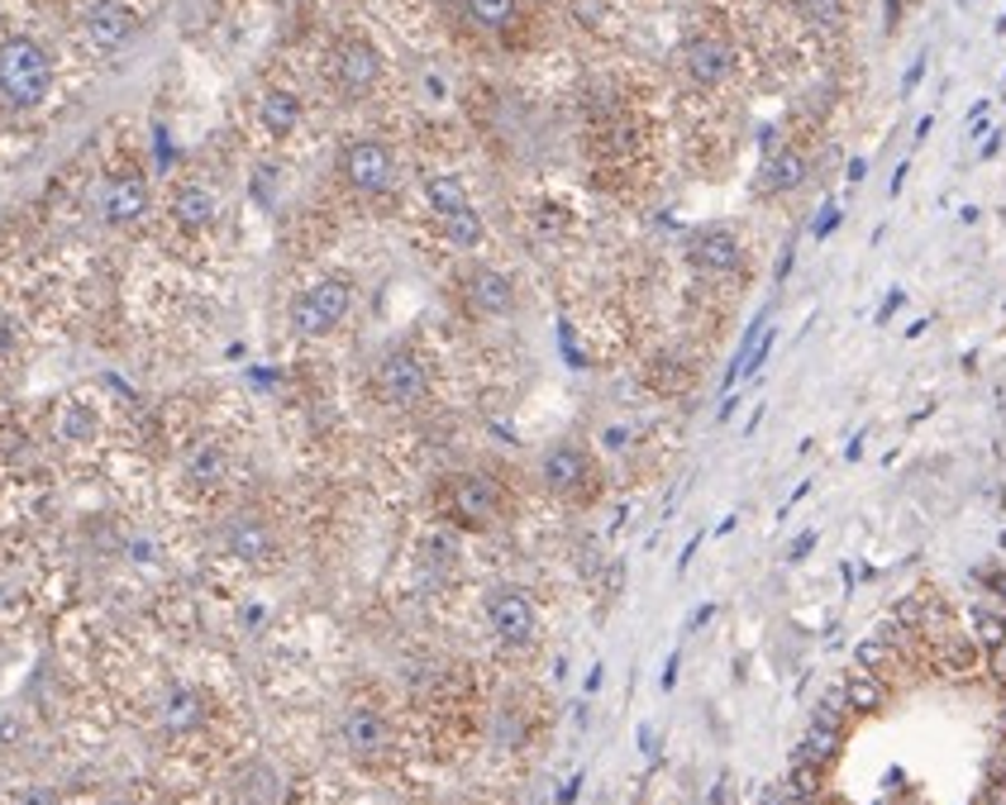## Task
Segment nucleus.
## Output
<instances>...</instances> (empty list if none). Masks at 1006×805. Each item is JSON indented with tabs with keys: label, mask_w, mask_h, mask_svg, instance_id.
I'll return each instance as SVG.
<instances>
[{
	"label": "nucleus",
	"mask_w": 1006,
	"mask_h": 805,
	"mask_svg": "<svg viewBox=\"0 0 1006 805\" xmlns=\"http://www.w3.org/2000/svg\"><path fill=\"white\" fill-rule=\"evenodd\" d=\"M382 67H387L382 48L373 39H363V33H348V39H339L329 53L334 87H339L344 96H367L382 81Z\"/></svg>",
	"instance_id": "423d86ee"
},
{
	"label": "nucleus",
	"mask_w": 1006,
	"mask_h": 805,
	"mask_svg": "<svg viewBox=\"0 0 1006 805\" xmlns=\"http://www.w3.org/2000/svg\"><path fill=\"white\" fill-rule=\"evenodd\" d=\"M797 6H801V14H807V24L826 29V33H840L845 20H849L845 0H797Z\"/></svg>",
	"instance_id": "a878e982"
},
{
	"label": "nucleus",
	"mask_w": 1006,
	"mask_h": 805,
	"mask_svg": "<svg viewBox=\"0 0 1006 805\" xmlns=\"http://www.w3.org/2000/svg\"><path fill=\"white\" fill-rule=\"evenodd\" d=\"M392 744H396V729H392L387 710L363 706V700L344 710V748L354 753L358 763H382L392 753Z\"/></svg>",
	"instance_id": "9d476101"
},
{
	"label": "nucleus",
	"mask_w": 1006,
	"mask_h": 805,
	"mask_svg": "<svg viewBox=\"0 0 1006 805\" xmlns=\"http://www.w3.org/2000/svg\"><path fill=\"white\" fill-rule=\"evenodd\" d=\"M425 200H430V210L440 215V225L444 220H454L458 210H467L473 200H467V187L458 177H448V172H434V177H425Z\"/></svg>",
	"instance_id": "4be33fe9"
},
{
	"label": "nucleus",
	"mask_w": 1006,
	"mask_h": 805,
	"mask_svg": "<svg viewBox=\"0 0 1006 805\" xmlns=\"http://www.w3.org/2000/svg\"><path fill=\"white\" fill-rule=\"evenodd\" d=\"M687 262L697 267L701 277H730L744 267V244L730 225H701L687 244Z\"/></svg>",
	"instance_id": "1a4fd4ad"
},
{
	"label": "nucleus",
	"mask_w": 1006,
	"mask_h": 805,
	"mask_svg": "<svg viewBox=\"0 0 1006 805\" xmlns=\"http://www.w3.org/2000/svg\"><path fill=\"white\" fill-rule=\"evenodd\" d=\"M440 510L458 529H492L506 510V500H501V486L487 473H454L440 486Z\"/></svg>",
	"instance_id": "f03ea898"
},
{
	"label": "nucleus",
	"mask_w": 1006,
	"mask_h": 805,
	"mask_svg": "<svg viewBox=\"0 0 1006 805\" xmlns=\"http://www.w3.org/2000/svg\"><path fill=\"white\" fill-rule=\"evenodd\" d=\"M110 805H134V801H110Z\"/></svg>",
	"instance_id": "c85d7f7f"
},
{
	"label": "nucleus",
	"mask_w": 1006,
	"mask_h": 805,
	"mask_svg": "<svg viewBox=\"0 0 1006 805\" xmlns=\"http://www.w3.org/2000/svg\"><path fill=\"white\" fill-rule=\"evenodd\" d=\"M200 719H206V696H200L196 686H172L162 700V725L172 734H187V729L200 725Z\"/></svg>",
	"instance_id": "aec40b11"
},
{
	"label": "nucleus",
	"mask_w": 1006,
	"mask_h": 805,
	"mask_svg": "<svg viewBox=\"0 0 1006 805\" xmlns=\"http://www.w3.org/2000/svg\"><path fill=\"white\" fill-rule=\"evenodd\" d=\"M134 33H139V20H134V10H125L120 0H96V6L87 10V39H91V48H100V53L125 48Z\"/></svg>",
	"instance_id": "dca6fc26"
},
{
	"label": "nucleus",
	"mask_w": 1006,
	"mask_h": 805,
	"mask_svg": "<svg viewBox=\"0 0 1006 805\" xmlns=\"http://www.w3.org/2000/svg\"><path fill=\"white\" fill-rule=\"evenodd\" d=\"M181 477H187L191 486H220L229 477V448L220 439H196L187 448V458H181Z\"/></svg>",
	"instance_id": "a211bd4d"
},
{
	"label": "nucleus",
	"mask_w": 1006,
	"mask_h": 805,
	"mask_svg": "<svg viewBox=\"0 0 1006 805\" xmlns=\"http://www.w3.org/2000/svg\"><path fill=\"white\" fill-rule=\"evenodd\" d=\"M20 805H58V796L48 792V786H29V792L20 796Z\"/></svg>",
	"instance_id": "bb28decb"
},
{
	"label": "nucleus",
	"mask_w": 1006,
	"mask_h": 805,
	"mask_svg": "<svg viewBox=\"0 0 1006 805\" xmlns=\"http://www.w3.org/2000/svg\"><path fill=\"white\" fill-rule=\"evenodd\" d=\"M487 625L506 648H530L540 639V610L520 586H496L487 596Z\"/></svg>",
	"instance_id": "6e6552de"
},
{
	"label": "nucleus",
	"mask_w": 1006,
	"mask_h": 805,
	"mask_svg": "<svg viewBox=\"0 0 1006 805\" xmlns=\"http://www.w3.org/2000/svg\"><path fill=\"white\" fill-rule=\"evenodd\" d=\"M578 786H582V777H573V782L563 786V805H573V801H578Z\"/></svg>",
	"instance_id": "cd10ccee"
},
{
	"label": "nucleus",
	"mask_w": 1006,
	"mask_h": 805,
	"mask_svg": "<svg viewBox=\"0 0 1006 805\" xmlns=\"http://www.w3.org/2000/svg\"><path fill=\"white\" fill-rule=\"evenodd\" d=\"M300 96L296 91H282V87H273V91H263L258 96V125H263V133L267 139H287V133H296L300 129Z\"/></svg>",
	"instance_id": "6ab92c4d"
},
{
	"label": "nucleus",
	"mask_w": 1006,
	"mask_h": 805,
	"mask_svg": "<svg viewBox=\"0 0 1006 805\" xmlns=\"http://www.w3.org/2000/svg\"><path fill=\"white\" fill-rule=\"evenodd\" d=\"M225 539H229L234 558L248 563V567H263V563L277 558V534H273V525H267L263 515H234Z\"/></svg>",
	"instance_id": "4468645a"
},
{
	"label": "nucleus",
	"mask_w": 1006,
	"mask_h": 805,
	"mask_svg": "<svg viewBox=\"0 0 1006 805\" xmlns=\"http://www.w3.org/2000/svg\"><path fill=\"white\" fill-rule=\"evenodd\" d=\"M463 14L482 33H506L520 14V0H463Z\"/></svg>",
	"instance_id": "5701e85b"
},
{
	"label": "nucleus",
	"mask_w": 1006,
	"mask_h": 805,
	"mask_svg": "<svg viewBox=\"0 0 1006 805\" xmlns=\"http://www.w3.org/2000/svg\"><path fill=\"white\" fill-rule=\"evenodd\" d=\"M768 348H773V325L759 320V325L749 329V339L740 344V354H734V367L726 372V387H734V381H744V377L759 372L763 358H768Z\"/></svg>",
	"instance_id": "412c9836"
},
{
	"label": "nucleus",
	"mask_w": 1006,
	"mask_h": 805,
	"mask_svg": "<svg viewBox=\"0 0 1006 805\" xmlns=\"http://www.w3.org/2000/svg\"><path fill=\"white\" fill-rule=\"evenodd\" d=\"M373 387H377V396H382V406H392V410H415V406H421V400L430 396V367H425V358L415 354V348L396 344V348H387V354L377 358Z\"/></svg>",
	"instance_id": "20e7f679"
},
{
	"label": "nucleus",
	"mask_w": 1006,
	"mask_h": 805,
	"mask_svg": "<svg viewBox=\"0 0 1006 805\" xmlns=\"http://www.w3.org/2000/svg\"><path fill=\"white\" fill-rule=\"evenodd\" d=\"M348 310H354V281H348V277H325V281H315V287H306L296 296L292 329L306 334V339H325V334H334L348 320Z\"/></svg>",
	"instance_id": "7ed1b4c3"
},
{
	"label": "nucleus",
	"mask_w": 1006,
	"mask_h": 805,
	"mask_svg": "<svg viewBox=\"0 0 1006 805\" xmlns=\"http://www.w3.org/2000/svg\"><path fill=\"white\" fill-rule=\"evenodd\" d=\"M148 210V181L139 172H115L100 187V220L106 225H134Z\"/></svg>",
	"instance_id": "ddd939ff"
},
{
	"label": "nucleus",
	"mask_w": 1006,
	"mask_h": 805,
	"mask_svg": "<svg viewBox=\"0 0 1006 805\" xmlns=\"http://www.w3.org/2000/svg\"><path fill=\"white\" fill-rule=\"evenodd\" d=\"M682 72L697 81V87H720V81L734 77V43L716 29H701L682 43Z\"/></svg>",
	"instance_id": "9b49d317"
},
{
	"label": "nucleus",
	"mask_w": 1006,
	"mask_h": 805,
	"mask_svg": "<svg viewBox=\"0 0 1006 805\" xmlns=\"http://www.w3.org/2000/svg\"><path fill=\"white\" fill-rule=\"evenodd\" d=\"M444 239L454 248H477L482 239H487V225H482L477 206H467V210L454 215V220H444Z\"/></svg>",
	"instance_id": "393cba45"
},
{
	"label": "nucleus",
	"mask_w": 1006,
	"mask_h": 805,
	"mask_svg": "<svg viewBox=\"0 0 1006 805\" xmlns=\"http://www.w3.org/2000/svg\"><path fill=\"white\" fill-rule=\"evenodd\" d=\"M172 220L187 233L210 229L220 220V196H215L206 181H187V187H177V196H172Z\"/></svg>",
	"instance_id": "f3484780"
},
{
	"label": "nucleus",
	"mask_w": 1006,
	"mask_h": 805,
	"mask_svg": "<svg viewBox=\"0 0 1006 805\" xmlns=\"http://www.w3.org/2000/svg\"><path fill=\"white\" fill-rule=\"evenodd\" d=\"M540 481L563 500H586L596 496V463L578 444H553L540 458Z\"/></svg>",
	"instance_id": "0eeeda50"
},
{
	"label": "nucleus",
	"mask_w": 1006,
	"mask_h": 805,
	"mask_svg": "<svg viewBox=\"0 0 1006 805\" xmlns=\"http://www.w3.org/2000/svg\"><path fill=\"white\" fill-rule=\"evenodd\" d=\"M339 172H344V181L358 196H387V191H396V181H401V162L392 153V143L354 139L344 148V158H339Z\"/></svg>",
	"instance_id": "39448f33"
},
{
	"label": "nucleus",
	"mask_w": 1006,
	"mask_h": 805,
	"mask_svg": "<svg viewBox=\"0 0 1006 805\" xmlns=\"http://www.w3.org/2000/svg\"><path fill=\"white\" fill-rule=\"evenodd\" d=\"M53 91V58H48L43 43L24 39V33H10L0 43V96L10 106H39Z\"/></svg>",
	"instance_id": "f257e3e1"
},
{
	"label": "nucleus",
	"mask_w": 1006,
	"mask_h": 805,
	"mask_svg": "<svg viewBox=\"0 0 1006 805\" xmlns=\"http://www.w3.org/2000/svg\"><path fill=\"white\" fill-rule=\"evenodd\" d=\"M96 410L81 406V400H67V406L58 410V439L62 444H91L96 439Z\"/></svg>",
	"instance_id": "b1692460"
},
{
	"label": "nucleus",
	"mask_w": 1006,
	"mask_h": 805,
	"mask_svg": "<svg viewBox=\"0 0 1006 805\" xmlns=\"http://www.w3.org/2000/svg\"><path fill=\"white\" fill-rule=\"evenodd\" d=\"M807 177H811L807 153H801L797 143H782V148H773V153L763 158V167H759V191H763V196H792V191L807 187Z\"/></svg>",
	"instance_id": "2eb2a0df"
},
{
	"label": "nucleus",
	"mask_w": 1006,
	"mask_h": 805,
	"mask_svg": "<svg viewBox=\"0 0 1006 805\" xmlns=\"http://www.w3.org/2000/svg\"><path fill=\"white\" fill-rule=\"evenodd\" d=\"M458 287L467 310L482 315V320H501V315L515 310V281L506 272H496V267H467Z\"/></svg>",
	"instance_id": "f8f14e48"
}]
</instances>
